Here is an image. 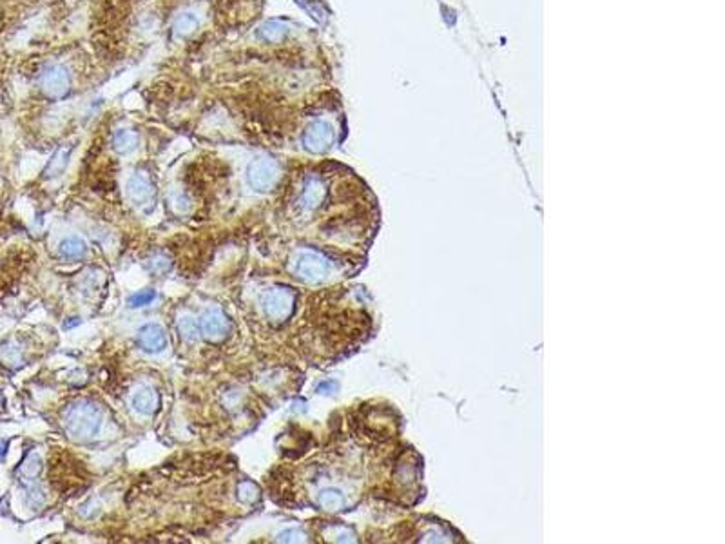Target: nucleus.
Segmentation results:
<instances>
[{"mask_svg": "<svg viewBox=\"0 0 725 544\" xmlns=\"http://www.w3.org/2000/svg\"><path fill=\"white\" fill-rule=\"evenodd\" d=\"M102 410L96 403L89 399H80L67 406L64 410L62 423L67 437L73 441H89L100 432L102 427Z\"/></svg>", "mask_w": 725, "mask_h": 544, "instance_id": "1", "label": "nucleus"}, {"mask_svg": "<svg viewBox=\"0 0 725 544\" xmlns=\"http://www.w3.org/2000/svg\"><path fill=\"white\" fill-rule=\"evenodd\" d=\"M247 180L254 191H272L280 180V164L271 157L254 158L247 169Z\"/></svg>", "mask_w": 725, "mask_h": 544, "instance_id": "2", "label": "nucleus"}, {"mask_svg": "<svg viewBox=\"0 0 725 544\" xmlns=\"http://www.w3.org/2000/svg\"><path fill=\"white\" fill-rule=\"evenodd\" d=\"M294 305H296V294L285 287H274V289L267 290L261 298L265 316L276 323L285 322L292 316Z\"/></svg>", "mask_w": 725, "mask_h": 544, "instance_id": "3", "label": "nucleus"}, {"mask_svg": "<svg viewBox=\"0 0 725 544\" xmlns=\"http://www.w3.org/2000/svg\"><path fill=\"white\" fill-rule=\"evenodd\" d=\"M71 85V75L69 69L62 64H51L42 71L41 87L51 99H60L69 91Z\"/></svg>", "mask_w": 725, "mask_h": 544, "instance_id": "4", "label": "nucleus"}, {"mask_svg": "<svg viewBox=\"0 0 725 544\" xmlns=\"http://www.w3.org/2000/svg\"><path fill=\"white\" fill-rule=\"evenodd\" d=\"M294 272L301 280L308 281V283H316L329 274V264L321 256L312 255V252H301L294 262Z\"/></svg>", "mask_w": 725, "mask_h": 544, "instance_id": "5", "label": "nucleus"}, {"mask_svg": "<svg viewBox=\"0 0 725 544\" xmlns=\"http://www.w3.org/2000/svg\"><path fill=\"white\" fill-rule=\"evenodd\" d=\"M334 140V131L326 122L317 120L308 125L305 133H303V148L308 152H325L330 148V143Z\"/></svg>", "mask_w": 725, "mask_h": 544, "instance_id": "6", "label": "nucleus"}, {"mask_svg": "<svg viewBox=\"0 0 725 544\" xmlns=\"http://www.w3.org/2000/svg\"><path fill=\"white\" fill-rule=\"evenodd\" d=\"M229 330H231V323H229L227 316L220 310V308H209L207 313L201 316L200 322V334L203 336L207 341H222V339L227 338Z\"/></svg>", "mask_w": 725, "mask_h": 544, "instance_id": "7", "label": "nucleus"}, {"mask_svg": "<svg viewBox=\"0 0 725 544\" xmlns=\"http://www.w3.org/2000/svg\"><path fill=\"white\" fill-rule=\"evenodd\" d=\"M138 345L143 352L149 354H158L161 352L165 347H167V336H165V330L161 329L158 323H147L142 329L138 330Z\"/></svg>", "mask_w": 725, "mask_h": 544, "instance_id": "8", "label": "nucleus"}, {"mask_svg": "<svg viewBox=\"0 0 725 544\" xmlns=\"http://www.w3.org/2000/svg\"><path fill=\"white\" fill-rule=\"evenodd\" d=\"M127 194L136 206H143L155 198V185L145 173H134L127 182Z\"/></svg>", "mask_w": 725, "mask_h": 544, "instance_id": "9", "label": "nucleus"}, {"mask_svg": "<svg viewBox=\"0 0 725 544\" xmlns=\"http://www.w3.org/2000/svg\"><path fill=\"white\" fill-rule=\"evenodd\" d=\"M131 403H133V408L138 414L142 415H151L155 414V410L160 405V397L156 394V390L149 385H142L134 390L133 397H131Z\"/></svg>", "mask_w": 725, "mask_h": 544, "instance_id": "10", "label": "nucleus"}, {"mask_svg": "<svg viewBox=\"0 0 725 544\" xmlns=\"http://www.w3.org/2000/svg\"><path fill=\"white\" fill-rule=\"evenodd\" d=\"M325 194H326V189L325 185H323V182H321L320 178H308L307 183H305V189H303V194H301V203L305 209H316V207H320L321 203H323V200H325Z\"/></svg>", "mask_w": 725, "mask_h": 544, "instance_id": "11", "label": "nucleus"}, {"mask_svg": "<svg viewBox=\"0 0 725 544\" xmlns=\"http://www.w3.org/2000/svg\"><path fill=\"white\" fill-rule=\"evenodd\" d=\"M113 148L120 155H129V152H133L134 149L138 148V134L134 133L133 129H125V127L115 131V134H113Z\"/></svg>", "mask_w": 725, "mask_h": 544, "instance_id": "12", "label": "nucleus"}, {"mask_svg": "<svg viewBox=\"0 0 725 544\" xmlns=\"http://www.w3.org/2000/svg\"><path fill=\"white\" fill-rule=\"evenodd\" d=\"M85 250H87V247H85L84 240H80L78 236L66 238V240L60 243V247H58L60 256H62L64 259H67V262H71V259H80L82 256L85 255Z\"/></svg>", "mask_w": 725, "mask_h": 544, "instance_id": "13", "label": "nucleus"}, {"mask_svg": "<svg viewBox=\"0 0 725 544\" xmlns=\"http://www.w3.org/2000/svg\"><path fill=\"white\" fill-rule=\"evenodd\" d=\"M287 33H289V27H287L285 22H281V20H268V22H265L259 27L258 35L261 36L265 42H280L285 38Z\"/></svg>", "mask_w": 725, "mask_h": 544, "instance_id": "14", "label": "nucleus"}, {"mask_svg": "<svg viewBox=\"0 0 725 544\" xmlns=\"http://www.w3.org/2000/svg\"><path fill=\"white\" fill-rule=\"evenodd\" d=\"M198 24H200V20H198L196 13H192V11H185V13H182L178 18H176V20H174V26H173L174 36H178V38H185V36L192 35V33L196 31Z\"/></svg>", "mask_w": 725, "mask_h": 544, "instance_id": "15", "label": "nucleus"}, {"mask_svg": "<svg viewBox=\"0 0 725 544\" xmlns=\"http://www.w3.org/2000/svg\"><path fill=\"white\" fill-rule=\"evenodd\" d=\"M69 155H71V148H60L55 152V157L51 158V162H49L48 165V171H45V174H48L49 178L64 173V169L67 167V162H69Z\"/></svg>", "mask_w": 725, "mask_h": 544, "instance_id": "16", "label": "nucleus"}, {"mask_svg": "<svg viewBox=\"0 0 725 544\" xmlns=\"http://www.w3.org/2000/svg\"><path fill=\"white\" fill-rule=\"evenodd\" d=\"M178 330L180 334H182V338L187 339V341H196L198 336H200V327H198V322H196L191 314H183V316L180 317Z\"/></svg>", "mask_w": 725, "mask_h": 544, "instance_id": "17", "label": "nucleus"}, {"mask_svg": "<svg viewBox=\"0 0 725 544\" xmlns=\"http://www.w3.org/2000/svg\"><path fill=\"white\" fill-rule=\"evenodd\" d=\"M320 503L326 510H339L343 506V495L338 490H325L320 495Z\"/></svg>", "mask_w": 725, "mask_h": 544, "instance_id": "18", "label": "nucleus"}, {"mask_svg": "<svg viewBox=\"0 0 725 544\" xmlns=\"http://www.w3.org/2000/svg\"><path fill=\"white\" fill-rule=\"evenodd\" d=\"M238 497H240L241 503H254L258 499V488L256 485L250 481H243L238 487Z\"/></svg>", "mask_w": 725, "mask_h": 544, "instance_id": "19", "label": "nucleus"}, {"mask_svg": "<svg viewBox=\"0 0 725 544\" xmlns=\"http://www.w3.org/2000/svg\"><path fill=\"white\" fill-rule=\"evenodd\" d=\"M155 298H156V292L152 289L140 290V292H134V294L131 296L129 305L131 307H145V305L151 303Z\"/></svg>", "mask_w": 725, "mask_h": 544, "instance_id": "20", "label": "nucleus"}, {"mask_svg": "<svg viewBox=\"0 0 725 544\" xmlns=\"http://www.w3.org/2000/svg\"><path fill=\"white\" fill-rule=\"evenodd\" d=\"M22 472L27 478H36V475H38V472H41V459H38V455H29V457H27V461L22 466Z\"/></svg>", "mask_w": 725, "mask_h": 544, "instance_id": "21", "label": "nucleus"}, {"mask_svg": "<svg viewBox=\"0 0 725 544\" xmlns=\"http://www.w3.org/2000/svg\"><path fill=\"white\" fill-rule=\"evenodd\" d=\"M303 537L305 536L299 530H285L276 537V541L278 543H299V541H303Z\"/></svg>", "mask_w": 725, "mask_h": 544, "instance_id": "22", "label": "nucleus"}]
</instances>
